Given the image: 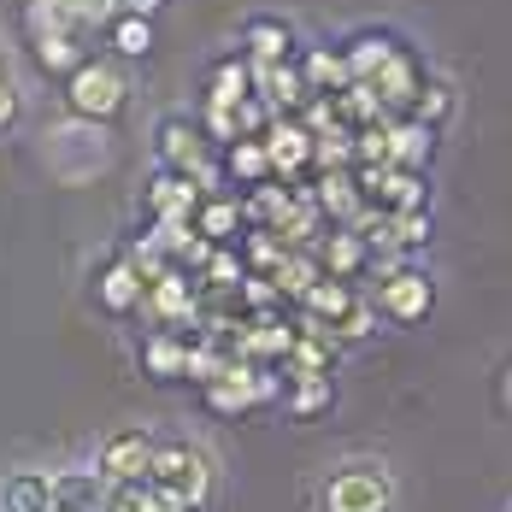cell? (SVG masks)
I'll use <instances>...</instances> for the list:
<instances>
[{
  "label": "cell",
  "mask_w": 512,
  "mask_h": 512,
  "mask_svg": "<svg viewBox=\"0 0 512 512\" xmlns=\"http://www.w3.org/2000/svg\"><path fill=\"white\" fill-rule=\"evenodd\" d=\"M65 101H71V118H89V124L118 118L124 101H130L124 59H83V65L65 77Z\"/></svg>",
  "instance_id": "5"
},
{
  "label": "cell",
  "mask_w": 512,
  "mask_h": 512,
  "mask_svg": "<svg viewBox=\"0 0 512 512\" xmlns=\"http://www.w3.org/2000/svg\"><path fill=\"white\" fill-rule=\"evenodd\" d=\"M106 36H112V59H148V53H154V18H130V12H118Z\"/></svg>",
  "instance_id": "29"
},
{
  "label": "cell",
  "mask_w": 512,
  "mask_h": 512,
  "mask_svg": "<svg viewBox=\"0 0 512 512\" xmlns=\"http://www.w3.org/2000/svg\"><path fill=\"white\" fill-rule=\"evenodd\" d=\"M283 407L295 412V418L330 412L336 407V377H330V371H318V377H289V383H283Z\"/></svg>",
  "instance_id": "23"
},
{
  "label": "cell",
  "mask_w": 512,
  "mask_h": 512,
  "mask_svg": "<svg viewBox=\"0 0 512 512\" xmlns=\"http://www.w3.org/2000/svg\"><path fill=\"white\" fill-rule=\"evenodd\" d=\"M142 307L154 312V330H177L183 318H195V289H189V277L171 265L159 283H148V295H142Z\"/></svg>",
  "instance_id": "17"
},
{
  "label": "cell",
  "mask_w": 512,
  "mask_h": 512,
  "mask_svg": "<svg viewBox=\"0 0 512 512\" xmlns=\"http://www.w3.org/2000/svg\"><path fill=\"white\" fill-rule=\"evenodd\" d=\"M48 512H83V507H59V501H53V507Z\"/></svg>",
  "instance_id": "40"
},
{
  "label": "cell",
  "mask_w": 512,
  "mask_h": 512,
  "mask_svg": "<svg viewBox=\"0 0 512 512\" xmlns=\"http://www.w3.org/2000/svg\"><path fill=\"white\" fill-rule=\"evenodd\" d=\"M259 142H265V159H271V177H283V183H295L312 165V130L301 118H283V112H277Z\"/></svg>",
  "instance_id": "9"
},
{
  "label": "cell",
  "mask_w": 512,
  "mask_h": 512,
  "mask_svg": "<svg viewBox=\"0 0 512 512\" xmlns=\"http://www.w3.org/2000/svg\"><path fill=\"white\" fill-rule=\"evenodd\" d=\"M501 412H507V418H512V359H507V365H501Z\"/></svg>",
  "instance_id": "38"
},
{
  "label": "cell",
  "mask_w": 512,
  "mask_h": 512,
  "mask_svg": "<svg viewBox=\"0 0 512 512\" xmlns=\"http://www.w3.org/2000/svg\"><path fill=\"white\" fill-rule=\"evenodd\" d=\"M118 12H124V0H83V6H77V24H83V30H112Z\"/></svg>",
  "instance_id": "36"
},
{
  "label": "cell",
  "mask_w": 512,
  "mask_h": 512,
  "mask_svg": "<svg viewBox=\"0 0 512 512\" xmlns=\"http://www.w3.org/2000/svg\"><path fill=\"white\" fill-rule=\"evenodd\" d=\"M53 507V465H12L0 477V512H48Z\"/></svg>",
  "instance_id": "16"
},
{
  "label": "cell",
  "mask_w": 512,
  "mask_h": 512,
  "mask_svg": "<svg viewBox=\"0 0 512 512\" xmlns=\"http://www.w3.org/2000/svg\"><path fill=\"white\" fill-rule=\"evenodd\" d=\"M359 301H365V295H359L354 283H342V277H318L307 295H301V307H307V324H318L324 336H330V330H336V324H342V318L359 307Z\"/></svg>",
  "instance_id": "18"
},
{
  "label": "cell",
  "mask_w": 512,
  "mask_h": 512,
  "mask_svg": "<svg viewBox=\"0 0 512 512\" xmlns=\"http://www.w3.org/2000/svg\"><path fill=\"white\" fill-rule=\"evenodd\" d=\"M201 195H206V189L195 183V177H183V171H154L142 206L154 212V224H189V218H195V206H201Z\"/></svg>",
  "instance_id": "11"
},
{
  "label": "cell",
  "mask_w": 512,
  "mask_h": 512,
  "mask_svg": "<svg viewBox=\"0 0 512 512\" xmlns=\"http://www.w3.org/2000/svg\"><path fill=\"white\" fill-rule=\"evenodd\" d=\"M154 507H159L154 483H112L101 501V512H154Z\"/></svg>",
  "instance_id": "30"
},
{
  "label": "cell",
  "mask_w": 512,
  "mask_h": 512,
  "mask_svg": "<svg viewBox=\"0 0 512 512\" xmlns=\"http://www.w3.org/2000/svg\"><path fill=\"white\" fill-rule=\"evenodd\" d=\"M395 48H401V36H395V30H354V36L342 42L348 77H354V83H371V77H377V65H383Z\"/></svg>",
  "instance_id": "21"
},
{
  "label": "cell",
  "mask_w": 512,
  "mask_h": 512,
  "mask_svg": "<svg viewBox=\"0 0 512 512\" xmlns=\"http://www.w3.org/2000/svg\"><path fill=\"white\" fill-rule=\"evenodd\" d=\"M59 6H65V12H77V6H83V0H59Z\"/></svg>",
  "instance_id": "39"
},
{
  "label": "cell",
  "mask_w": 512,
  "mask_h": 512,
  "mask_svg": "<svg viewBox=\"0 0 512 512\" xmlns=\"http://www.w3.org/2000/svg\"><path fill=\"white\" fill-rule=\"evenodd\" d=\"M424 77H430V71H424L418 48H412V42H401V48H395L389 59H383V65H377V77H371L365 89L377 95V106H383L389 118H407L412 101H418V89H424Z\"/></svg>",
  "instance_id": "8"
},
{
  "label": "cell",
  "mask_w": 512,
  "mask_h": 512,
  "mask_svg": "<svg viewBox=\"0 0 512 512\" xmlns=\"http://www.w3.org/2000/svg\"><path fill=\"white\" fill-rule=\"evenodd\" d=\"M312 206H318V218L354 224L359 212H365V201H359V183H354V171H324V177H318V195H312Z\"/></svg>",
  "instance_id": "22"
},
{
  "label": "cell",
  "mask_w": 512,
  "mask_h": 512,
  "mask_svg": "<svg viewBox=\"0 0 512 512\" xmlns=\"http://www.w3.org/2000/svg\"><path fill=\"white\" fill-rule=\"evenodd\" d=\"M377 318H389V324H424L430 312H436V277L424 271V265H407L401 254H389L377 265V289L365 295Z\"/></svg>",
  "instance_id": "4"
},
{
  "label": "cell",
  "mask_w": 512,
  "mask_h": 512,
  "mask_svg": "<svg viewBox=\"0 0 512 512\" xmlns=\"http://www.w3.org/2000/svg\"><path fill=\"white\" fill-rule=\"evenodd\" d=\"M142 295H148V283H142V271H136L124 254H112L101 271H95V307L112 312V318L136 312V307H142Z\"/></svg>",
  "instance_id": "12"
},
{
  "label": "cell",
  "mask_w": 512,
  "mask_h": 512,
  "mask_svg": "<svg viewBox=\"0 0 512 512\" xmlns=\"http://www.w3.org/2000/svg\"><path fill=\"white\" fill-rule=\"evenodd\" d=\"M148 483L165 489L171 501H183L189 512H206V501L218 495V460L206 454L195 436H159Z\"/></svg>",
  "instance_id": "3"
},
{
  "label": "cell",
  "mask_w": 512,
  "mask_h": 512,
  "mask_svg": "<svg viewBox=\"0 0 512 512\" xmlns=\"http://www.w3.org/2000/svg\"><path fill=\"white\" fill-rule=\"evenodd\" d=\"M136 359H142V377H154V383H177V377L189 371V342H183L177 330H148L142 348H136Z\"/></svg>",
  "instance_id": "19"
},
{
  "label": "cell",
  "mask_w": 512,
  "mask_h": 512,
  "mask_svg": "<svg viewBox=\"0 0 512 512\" xmlns=\"http://www.w3.org/2000/svg\"><path fill=\"white\" fill-rule=\"evenodd\" d=\"M18 112H24V95H18V71H12V59L0 48V136L18 124Z\"/></svg>",
  "instance_id": "33"
},
{
  "label": "cell",
  "mask_w": 512,
  "mask_h": 512,
  "mask_svg": "<svg viewBox=\"0 0 512 512\" xmlns=\"http://www.w3.org/2000/svg\"><path fill=\"white\" fill-rule=\"evenodd\" d=\"M154 448H159V436L148 424H124V430H106L101 442H95L89 465H95V477H101L106 489H112V483H148Z\"/></svg>",
  "instance_id": "7"
},
{
  "label": "cell",
  "mask_w": 512,
  "mask_h": 512,
  "mask_svg": "<svg viewBox=\"0 0 512 512\" xmlns=\"http://www.w3.org/2000/svg\"><path fill=\"white\" fill-rule=\"evenodd\" d=\"M24 30H30V42H42V36H83L77 12H65L59 0H24Z\"/></svg>",
  "instance_id": "26"
},
{
  "label": "cell",
  "mask_w": 512,
  "mask_h": 512,
  "mask_svg": "<svg viewBox=\"0 0 512 512\" xmlns=\"http://www.w3.org/2000/svg\"><path fill=\"white\" fill-rule=\"evenodd\" d=\"M242 277H248V265H242L236 248H212V254H206V283H212V289H236Z\"/></svg>",
  "instance_id": "32"
},
{
  "label": "cell",
  "mask_w": 512,
  "mask_h": 512,
  "mask_svg": "<svg viewBox=\"0 0 512 512\" xmlns=\"http://www.w3.org/2000/svg\"><path fill=\"white\" fill-rule=\"evenodd\" d=\"M301 42H295V24L289 18H277V12H254L248 24H242V59L248 65H283V59H295Z\"/></svg>",
  "instance_id": "10"
},
{
  "label": "cell",
  "mask_w": 512,
  "mask_h": 512,
  "mask_svg": "<svg viewBox=\"0 0 512 512\" xmlns=\"http://www.w3.org/2000/svg\"><path fill=\"white\" fill-rule=\"evenodd\" d=\"M401 501V477L383 454H342L324 465L312 507L318 512H395Z\"/></svg>",
  "instance_id": "1"
},
{
  "label": "cell",
  "mask_w": 512,
  "mask_h": 512,
  "mask_svg": "<svg viewBox=\"0 0 512 512\" xmlns=\"http://www.w3.org/2000/svg\"><path fill=\"white\" fill-rule=\"evenodd\" d=\"M407 118L424 124V130H442V124L454 118V83H448V77H424V89H418V101H412Z\"/></svg>",
  "instance_id": "27"
},
{
  "label": "cell",
  "mask_w": 512,
  "mask_h": 512,
  "mask_svg": "<svg viewBox=\"0 0 512 512\" xmlns=\"http://www.w3.org/2000/svg\"><path fill=\"white\" fill-rule=\"evenodd\" d=\"M389 224H395V254L401 259L430 242V212H389Z\"/></svg>",
  "instance_id": "31"
},
{
  "label": "cell",
  "mask_w": 512,
  "mask_h": 512,
  "mask_svg": "<svg viewBox=\"0 0 512 512\" xmlns=\"http://www.w3.org/2000/svg\"><path fill=\"white\" fill-rule=\"evenodd\" d=\"M436 154V130L412 124V118H383V165L395 171H424Z\"/></svg>",
  "instance_id": "14"
},
{
  "label": "cell",
  "mask_w": 512,
  "mask_h": 512,
  "mask_svg": "<svg viewBox=\"0 0 512 512\" xmlns=\"http://www.w3.org/2000/svg\"><path fill=\"white\" fill-rule=\"evenodd\" d=\"M189 224H195V236L212 242V248H236L242 230H248V212H242L236 195H201V206H195Z\"/></svg>",
  "instance_id": "15"
},
{
  "label": "cell",
  "mask_w": 512,
  "mask_h": 512,
  "mask_svg": "<svg viewBox=\"0 0 512 512\" xmlns=\"http://www.w3.org/2000/svg\"><path fill=\"white\" fill-rule=\"evenodd\" d=\"M154 159H159V171H183V177L201 183L206 195H218V189H212V148H206L201 118L165 112L154 124Z\"/></svg>",
  "instance_id": "6"
},
{
  "label": "cell",
  "mask_w": 512,
  "mask_h": 512,
  "mask_svg": "<svg viewBox=\"0 0 512 512\" xmlns=\"http://www.w3.org/2000/svg\"><path fill=\"white\" fill-rule=\"evenodd\" d=\"M312 259H318V271H324V277L354 283L359 271L371 265V248H365V236H359L354 224H336L330 236H318V242H312Z\"/></svg>",
  "instance_id": "13"
},
{
  "label": "cell",
  "mask_w": 512,
  "mask_h": 512,
  "mask_svg": "<svg viewBox=\"0 0 512 512\" xmlns=\"http://www.w3.org/2000/svg\"><path fill=\"white\" fill-rule=\"evenodd\" d=\"M224 177H230V183H242V189H259V183L271 177L265 142H259V136H236V142L224 148Z\"/></svg>",
  "instance_id": "24"
},
{
  "label": "cell",
  "mask_w": 512,
  "mask_h": 512,
  "mask_svg": "<svg viewBox=\"0 0 512 512\" xmlns=\"http://www.w3.org/2000/svg\"><path fill=\"white\" fill-rule=\"evenodd\" d=\"M248 95H254V65H248L242 53L218 59V65H212V83H206V101H218V106H242Z\"/></svg>",
  "instance_id": "25"
},
{
  "label": "cell",
  "mask_w": 512,
  "mask_h": 512,
  "mask_svg": "<svg viewBox=\"0 0 512 512\" xmlns=\"http://www.w3.org/2000/svg\"><path fill=\"white\" fill-rule=\"evenodd\" d=\"M124 12H130V18H159L165 0H124Z\"/></svg>",
  "instance_id": "37"
},
{
  "label": "cell",
  "mask_w": 512,
  "mask_h": 512,
  "mask_svg": "<svg viewBox=\"0 0 512 512\" xmlns=\"http://www.w3.org/2000/svg\"><path fill=\"white\" fill-rule=\"evenodd\" d=\"M30 53H36V65H42V77H53V83H65L89 53L77 48V36H42V42H30Z\"/></svg>",
  "instance_id": "28"
},
{
  "label": "cell",
  "mask_w": 512,
  "mask_h": 512,
  "mask_svg": "<svg viewBox=\"0 0 512 512\" xmlns=\"http://www.w3.org/2000/svg\"><path fill=\"white\" fill-rule=\"evenodd\" d=\"M295 65H301V83H307V95H342L354 77H348V59H342V48H307L295 53Z\"/></svg>",
  "instance_id": "20"
},
{
  "label": "cell",
  "mask_w": 512,
  "mask_h": 512,
  "mask_svg": "<svg viewBox=\"0 0 512 512\" xmlns=\"http://www.w3.org/2000/svg\"><path fill=\"white\" fill-rule=\"evenodd\" d=\"M42 165H48V177L71 183V189L106 177V165H112L106 124H89V118H59V124H48L42 130Z\"/></svg>",
  "instance_id": "2"
},
{
  "label": "cell",
  "mask_w": 512,
  "mask_h": 512,
  "mask_svg": "<svg viewBox=\"0 0 512 512\" xmlns=\"http://www.w3.org/2000/svg\"><path fill=\"white\" fill-rule=\"evenodd\" d=\"M277 112L259 101V95H248V101L236 106V136H265V124H271Z\"/></svg>",
  "instance_id": "35"
},
{
  "label": "cell",
  "mask_w": 512,
  "mask_h": 512,
  "mask_svg": "<svg viewBox=\"0 0 512 512\" xmlns=\"http://www.w3.org/2000/svg\"><path fill=\"white\" fill-rule=\"evenodd\" d=\"M201 130H206V142H236V106H218V101H206L201 106Z\"/></svg>",
  "instance_id": "34"
}]
</instances>
